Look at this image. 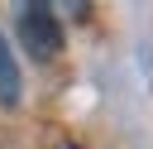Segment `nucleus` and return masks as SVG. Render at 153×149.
Instances as JSON below:
<instances>
[{"mask_svg": "<svg viewBox=\"0 0 153 149\" xmlns=\"http://www.w3.org/2000/svg\"><path fill=\"white\" fill-rule=\"evenodd\" d=\"M14 29H19V43H24V53H29V58H38V62H53V58L62 53V24H57V14H53L43 0H29V5H19V14H14Z\"/></svg>", "mask_w": 153, "mask_h": 149, "instance_id": "obj_1", "label": "nucleus"}, {"mask_svg": "<svg viewBox=\"0 0 153 149\" xmlns=\"http://www.w3.org/2000/svg\"><path fill=\"white\" fill-rule=\"evenodd\" d=\"M14 101H19V67H14L10 43L0 38V106H14Z\"/></svg>", "mask_w": 153, "mask_h": 149, "instance_id": "obj_2", "label": "nucleus"}]
</instances>
